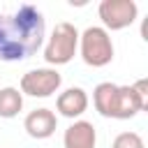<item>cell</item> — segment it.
I'll return each instance as SVG.
<instances>
[{
    "mask_svg": "<svg viewBox=\"0 0 148 148\" xmlns=\"http://www.w3.org/2000/svg\"><path fill=\"white\" fill-rule=\"evenodd\" d=\"M46 37V18L35 5H18L14 12H0V60L18 62L32 58Z\"/></svg>",
    "mask_w": 148,
    "mask_h": 148,
    "instance_id": "obj_1",
    "label": "cell"
},
{
    "mask_svg": "<svg viewBox=\"0 0 148 148\" xmlns=\"http://www.w3.org/2000/svg\"><path fill=\"white\" fill-rule=\"evenodd\" d=\"M111 148H146V143H143L141 134H136V132H120L113 139Z\"/></svg>",
    "mask_w": 148,
    "mask_h": 148,
    "instance_id": "obj_11",
    "label": "cell"
},
{
    "mask_svg": "<svg viewBox=\"0 0 148 148\" xmlns=\"http://www.w3.org/2000/svg\"><path fill=\"white\" fill-rule=\"evenodd\" d=\"M116 90H118V86L111 83V81H102V83L95 86V90H92V102H95V109H97L99 116H104V118H111V116H113Z\"/></svg>",
    "mask_w": 148,
    "mask_h": 148,
    "instance_id": "obj_9",
    "label": "cell"
},
{
    "mask_svg": "<svg viewBox=\"0 0 148 148\" xmlns=\"http://www.w3.org/2000/svg\"><path fill=\"white\" fill-rule=\"evenodd\" d=\"M62 83V76L58 69L53 67H39V69H30L21 76V95H30V97H51L53 92H58Z\"/></svg>",
    "mask_w": 148,
    "mask_h": 148,
    "instance_id": "obj_5",
    "label": "cell"
},
{
    "mask_svg": "<svg viewBox=\"0 0 148 148\" xmlns=\"http://www.w3.org/2000/svg\"><path fill=\"white\" fill-rule=\"evenodd\" d=\"M23 127H25L28 136H32V139H49L58 127V118L51 109L42 106V109H35L25 116Z\"/></svg>",
    "mask_w": 148,
    "mask_h": 148,
    "instance_id": "obj_6",
    "label": "cell"
},
{
    "mask_svg": "<svg viewBox=\"0 0 148 148\" xmlns=\"http://www.w3.org/2000/svg\"><path fill=\"white\" fill-rule=\"evenodd\" d=\"M97 14L104 23V30L109 32V30L130 28L139 16V7L134 0H102Z\"/></svg>",
    "mask_w": 148,
    "mask_h": 148,
    "instance_id": "obj_4",
    "label": "cell"
},
{
    "mask_svg": "<svg viewBox=\"0 0 148 148\" xmlns=\"http://www.w3.org/2000/svg\"><path fill=\"white\" fill-rule=\"evenodd\" d=\"M62 143H65V148H95V143H97L95 125L88 120H74L65 130Z\"/></svg>",
    "mask_w": 148,
    "mask_h": 148,
    "instance_id": "obj_8",
    "label": "cell"
},
{
    "mask_svg": "<svg viewBox=\"0 0 148 148\" xmlns=\"http://www.w3.org/2000/svg\"><path fill=\"white\" fill-rule=\"evenodd\" d=\"M23 109V95L18 88H0V118H14Z\"/></svg>",
    "mask_w": 148,
    "mask_h": 148,
    "instance_id": "obj_10",
    "label": "cell"
},
{
    "mask_svg": "<svg viewBox=\"0 0 148 148\" xmlns=\"http://www.w3.org/2000/svg\"><path fill=\"white\" fill-rule=\"evenodd\" d=\"M56 109H58V113L60 116H65V118H81L83 113H86V109H88V95H86V90L83 88H67V90H62L60 95H58V99H56Z\"/></svg>",
    "mask_w": 148,
    "mask_h": 148,
    "instance_id": "obj_7",
    "label": "cell"
},
{
    "mask_svg": "<svg viewBox=\"0 0 148 148\" xmlns=\"http://www.w3.org/2000/svg\"><path fill=\"white\" fill-rule=\"evenodd\" d=\"M79 51L90 67H106L113 60V42L102 25H90L79 35Z\"/></svg>",
    "mask_w": 148,
    "mask_h": 148,
    "instance_id": "obj_2",
    "label": "cell"
},
{
    "mask_svg": "<svg viewBox=\"0 0 148 148\" xmlns=\"http://www.w3.org/2000/svg\"><path fill=\"white\" fill-rule=\"evenodd\" d=\"M76 51H79V30L67 21L56 23L44 46V60L49 65H67L76 56Z\"/></svg>",
    "mask_w": 148,
    "mask_h": 148,
    "instance_id": "obj_3",
    "label": "cell"
}]
</instances>
